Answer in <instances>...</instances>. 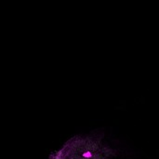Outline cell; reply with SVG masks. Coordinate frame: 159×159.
Segmentation results:
<instances>
[{
  "instance_id": "cell-1",
  "label": "cell",
  "mask_w": 159,
  "mask_h": 159,
  "mask_svg": "<svg viewBox=\"0 0 159 159\" xmlns=\"http://www.w3.org/2000/svg\"><path fill=\"white\" fill-rule=\"evenodd\" d=\"M124 155L116 142H112L103 131L77 134L68 139L49 159H114Z\"/></svg>"
}]
</instances>
